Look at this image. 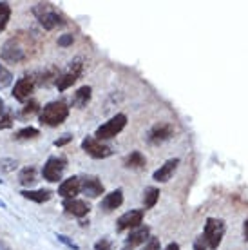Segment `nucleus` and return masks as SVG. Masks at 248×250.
I'll list each match as a JSON object with an SVG mask.
<instances>
[{"label": "nucleus", "instance_id": "f257e3e1", "mask_svg": "<svg viewBox=\"0 0 248 250\" xmlns=\"http://www.w3.org/2000/svg\"><path fill=\"white\" fill-rule=\"evenodd\" d=\"M38 44L35 37L29 33H17L15 37L7 38L2 49H0V60L9 63H22L37 53Z\"/></svg>", "mask_w": 248, "mask_h": 250}, {"label": "nucleus", "instance_id": "f03ea898", "mask_svg": "<svg viewBox=\"0 0 248 250\" xmlns=\"http://www.w3.org/2000/svg\"><path fill=\"white\" fill-rule=\"evenodd\" d=\"M69 116V105L63 100L49 102L42 107V111L38 114L40 124L45 127H58L62 125Z\"/></svg>", "mask_w": 248, "mask_h": 250}, {"label": "nucleus", "instance_id": "7ed1b4c3", "mask_svg": "<svg viewBox=\"0 0 248 250\" xmlns=\"http://www.w3.org/2000/svg\"><path fill=\"white\" fill-rule=\"evenodd\" d=\"M33 15L37 17L45 31H53V29L65 24L63 17L53 7V4H37L33 7Z\"/></svg>", "mask_w": 248, "mask_h": 250}, {"label": "nucleus", "instance_id": "20e7f679", "mask_svg": "<svg viewBox=\"0 0 248 250\" xmlns=\"http://www.w3.org/2000/svg\"><path fill=\"white\" fill-rule=\"evenodd\" d=\"M225 221L223 219H216V218H208L205 223V230H203V241H205L207 249L208 250H217V247L221 245V239L225 236Z\"/></svg>", "mask_w": 248, "mask_h": 250}, {"label": "nucleus", "instance_id": "39448f33", "mask_svg": "<svg viewBox=\"0 0 248 250\" xmlns=\"http://www.w3.org/2000/svg\"><path fill=\"white\" fill-rule=\"evenodd\" d=\"M125 125H127V116L124 113L116 114V116H112L109 122H105L103 125H100L96 132H94V138L98 140V142H105V140H111L114 138L116 134L125 129Z\"/></svg>", "mask_w": 248, "mask_h": 250}, {"label": "nucleus", "instance_id": "423d86ee", "mask_svg": "<svg viewBox=\"0 0 248 250\" xmlns=\"http://www.w3.org/2000/svg\"><path fill=\"white\" fill-rule=\"evenodd\" d=\"M67 167V160L63 156H49L47 162L43 163L42 167V176L45 182L56 183L62 180L63 170Z\"/></svg>", "mask_w": 248, "mask_h": 250}, {"label": "nucleus", "instance_id": "0eeeda50", "mask_svg": "<svg viewBox=\"0 0 248 250\" xmlns=\"http://www.w3.org/2000/svg\"><path fill=\"white\" fill-rule=\"evenodd\" d=\"M82 71H83V63H82L80 60H75V62L69 63L67 71L60 73L58 78H56L55 85L58 87V91H67L73 83H76V80L82 76Z\"/></svg>", "mask_w": 248, "mask_h": 250}, {"label": "nucleus", "instance_id": "6e6552de", "mask_svg": "<svg viewBox=\"0 0 248 250\" xmlns=\"http://www.w3.org/2000/svg\"><path fill=\"white\" fill-rule=\"evenodd\" d=\"M82 149L85 154H89L94 160H103V158H109L112 154V149L109 145H105L103 142H98L94 136H87L83 138L82 142Z\"/></svg>", "mask_w": 248, "mask_h": 250}, {"label": "nucleus", "instance_id": "1a4fd4ad", "mask_svg": "<svg viewBox=\"0 0 248 250\" xmlns=\"http://www.w3.org/2000/svg\"><path fill=\"white\" fill-rule=\"evenodd\" d=\"M174 136V127L172 124H168V122H160V124L152 125L147 132V142L150 145H160V144H165L167 140Z\"/></svg>", "mask_w": 248, "mask_h": 250}, {"label": "nucleus", "instance_id": "9d476101", "mask_svg": "<svg viewBox=\"0 0 248 250\" xmlns=\"http://www.w3.org/2000/svg\"><path fill=\"white\" fill-rule=\"evenodd\" d=\"M35 87H37V78L33 75H25L22 76L17 83H15V87H13V98L19 102H29L31 98V94L35 93Z\"/></svg>", "mask_w": 248, "mask_h": 250}, {"label": "nucleus", "instance_id": "9b49d317", "mask_svg": "<svg viewBox=\"0 0 248 250\" xmlns=\"http://www.w3.org/2000/svg\"><path fill=\"white\" fill-rule=\"evenodd\" d=\"M143 216H145V208H136V210H129V212L122 214L116 221V230H134L138 227H142Z\"/></svg>", "mask_w": 248, "mask_h": 250}, {"label": "nucleus", "instance_id": "f8f14e48", "mask_svg": "<svg viewBox=\"0 0 248 250\" xmlns=\"http://www.w3.org/2000/svg\"><path fill=\"white\" fill-rule=\"evenodd\" d=\"M80 192L94 200L103 194V183L100 182L98 176H80Z\"/></svg>", "mask_w": 248, "mask_h": 250}, {"label": "nucleus", "instance_id": "ddd939ff", "mask_svg": "<svg viewBox=\"0 0 248 250\" xmlns=\"http://www.w3.org/2000/svg\"><path fill=\"white\" fill-rule=\"evenodd\" d=\"M178 165H180V158H170V160H167V162L163 163L160 169L154 170L152 180H154V182H158V183L168 182V180L172 178L174 172H176V169H178Z\"/></svg>", "mask_w": 248, "mask_h": 250}, {"label": "nucleus", "instance_id": "4468645a", "mask_svg": "<svg viewBox=\"0 0 248 250\" xmlns=\"http://www.w3.org/2000/svg\"><path fill=\"white\" fill-rule=\"evenodd\" d=\"M58 194L63 200H73L80 194V176H71L67 180H63L58 187Z\"/></svg>", "mask_w": 248, "mask_h": 250}, {"label": "nucleus", "instance_id": "2eb2a0df", "mask_svg": "<svg viewBox=\"0 0 248 250\" xmlns=\"http://www.w3.org/2000/svg\"><path fill=\"white\" fill-rule=\"evenodd\" d=\"M62 207H63V210H65V212L71 214V216H75V218H83V216H87L89 210H91V207L87 205L83 200H78V198H73V200H63Z\"/></svg>", "mask_w": 248, "mask_h": 250}, {"label": "nucleus", "instance_id": "dca6fc26", "mask_svg": "<svg viewBox=\"0 0 248 250\" xmlns=\"http://www.w3.org/2000/svg\"><path fill=\"white\" fill-rule=\"evenodd\" d=\"M122 203H124V190H122V188H116V190H112V192L103 196V200L100 203V208L105 210V212H112V210H116L118 207H122Z\"/></svg>", "mask_w": 248, "mask_h": 250}, {"label": "nucleus", "instance_id": "f3484780", "mask_svg": "<svg viewBox=\"0 0 248 250\" xmlns=\"http://www.w3.org/2000/svg\"><path fill=\"white\" fill-rule=\"evenodd\" d=\"M150 238V229L147 225H142L138 227V229H134V230H130L129 238L125 239V245H129V247H138V245H143L147 243Z\"/></svg>", "mask_w": 248, "mask_h": 250}, {"label": "nucleus", "instance_id": "a211bd4d", "mask_svg": "<svg viewBox=\"0 0 248 250\" xmlns=\"http://www.w3.org/2000/svg\"><path fill=\"white\" fill-rule=\"evenodd\" d=\"M22 198L29 201H35V203H45V201H49L53 198V190L49 188H38V190H31V188H25L22 190Z\"/></svg>", "mask_w": 248, "mask_h": 250}, {"label": "nucleus", "instance_id": "6ab92c4d", "mask_svg": "<svg viewBox=\"0 0 248 250\" xmlns=\"http://www.w3.org/2000/svg\"><path fill=\"white\" fill-rule=\"evenodd\" d=\"M91 96H93V89L89 85H82L75 94H73V105L78 107V109H83L87 107V104L91 102Z\"/></svg>", "mask_w": 248, "mask_h": 250}, {"label": "nucleus", "instance_id": "aec40b11", "mask_svg": "<svg viewBox=\"0 0 248 250\" xmlns=\"http://www.w3.org/2000/svg\"><path fill=\"white\" fill-rule=\"evenodd\" d=\"M124 165L127 169H134V170H140V169H145V165H147V160L143 156L140 150H132L129 156L124 160Z\"/></svg>", "mask_w": 248, "mask_h": 250}, {"label": "nucleus", "instance_id": "412c9836", "mask_svg": "<svg viewBox=\"0 0 248 250\" xmlns=\"http://www.w3.org/2000/svg\"><path fill=\"white\" fill-rule=\"evenodd\" d=\"M37 182V169L29 165V167H24V169L19 172V183L22 187H29Z\"/></svg>", "mask_w": 248, "mask_h": 250}, {"label": "nucleus", "instance_id": "4be33fe9", "mask_svg": "<svg viewBox=\"0 0 248 250\" xmlns=\"http://www.w3.org/2000/svg\"><path fill=\"white\" fill-rule=\"evenodd\" d=\"M160 188L156 187H147L145 188V192H143V207H145V210L147 208H152V207L158 203V200H160Z\"/></svg>", "mask_w": 248, "mask_h": 250}, {"label": "nucleus", "instance_id": "5701e85b", "mask_svg": "<svg viewBox=\"0 0 248 250\" xmlns=\"http://www.w3.org/2000/svg\"><path fill=\"white\" fill-rule=\"evenodd\" d=\"M40 136V131H38L37 127H24V129H19V131L15 132V140H19V142H25V140H35V138Z\"/></svg>", "mask_w": 248, "mask_h": 250}, {"label": "nucleus", "instance_id": "b1692460", "mask_svg": "<svg viewBox=\"0 0 248 250\" xmlns=\"http://www.w3.org/2000/svg\"><path fill=\"white\" fill-rule=\"evenodd\" d=\"M9 19H11V7L7 2H0V33L6 29Z\"/></svg>", "mask_w": 248, "mask_h": 250}, {"label": "nucleus", "instance_id": "393cba45", "mask_svg": "<svg viewBox=\"0 0 248 250\" xmlns=\"http://www.w3.org/2000/svg\"><path fill=\"white\" fill-rule=\"evenodd\" d=\"M13 122H15V113H13L11 109H4L2 113H0V131L2 129H9L13 125Z\"/></svg>", "mask_w": 248, "mask_h": 250}, {"label": "nucleus", "instance_id": "a878e982", "mask_svg": "<svg viewBox=\"0 0 248 250\" xmlns=\"http://www.w3.org/2000/svg\"><path fill=\"white\" fill-rule=\"evenodd\" d=\"M11 82H13V73L6 67V65H2V63H0V91L9 87V85H11Z\"/></svg>", "mask_w": 248, "mask_h": 250}, {"label": "nucleus", "instance_id": "bb28decb", "mask_svg": "<svg viewBox=\"0 0 248 250\" xmlns=\"http://www.w3.org/2000/svg\"><path fill=\"white\" fill-rule=\"evenodd\" d=\"M19 167V163L17 160H13V158H0V170H4V172H11Z\"/></svg>", "mask_w": 248, "mask_h": 250}, {"label": "nucleus", "instance_id": "cd10ccee", "mask_svg": "<svg viewBox=\"0 0 248 250\" xmlns=\"http://www.w3.org/2000/svg\"><path fill=\"white\" fill-rule=\"evenodd\" d=\"M40 109L38 107V102L37 100H29V104H25V107L22 109V113H20V118H27V116H31L35 114Z\"/></svg>", "mask_w": 248, "mask_h": 250}, {"label": "nucleus", "instance_id": "c85d7f7f", "mask_svg": "<svg viewBox=\"0 0 248 250\" xmlns=\"http://www.w3.org/2000/svg\"><path fill=\"white\" fill-rule=\"evenodd\" d=\"M56 239H58L60 243L65 245V247H69L71 250H80V247H78V245H76L75 241H73V239H69L67 236H65V234H56Z\"/></svg>", "mask_w": 248, "mask_h": 250}, {"label": "nucleus", "instance_id": "c756f323", "mask_svg": "<svg viewBox=\"0 0 248 250\" xmlns=\"http://www.w3.org/2000/svg\"><path fill=\"white\" fill-rule=\"evenodd\" d=\"M112 249V241L109 238H102L94 243V250H111Z\"/></svg>", "mask_w": 248, "mask_h": 250}, {"label": "nucleus", "instance_id": "7c9ffc66", "mask_svg": "<svg viewBox=\"0 0 248 250\" xmlns=\"http://www.w3.org/2000/svg\"><path fill=\"white\" fill-rule=\"evenodd\" d=\"M143 250H162V243H160V239L154 238V236H150L149 241L145 243Z\"/></svg>", "mask_w": 248, "mask_h": 250}, {"label": "nucleus", "instance_id": "2f4dec72", "mask_svg": "<svg viewBox=\"0 0 248 250\" xmlns=\"http://www.w3.org/2000/svg\"><path fill=\"white\" fill-rule=\"evenodd\" d=\"M73 42H75V37L71 33H65V35L58 38V45L60 47H69V45H73Z\"/></svg>", "mask_w": 248, "mask_h": 250}, {"label": "nucleus", "instance_id": "473e14b6", "mask_svg": "<svg viewBox=\"0 0 248 250\" xmlns=\"http://www.w3.org/2000/svg\"><path fill=\"white\" fill-rule=\"evenodd\" d=\"M71 142H73V136H71V134H62V136L56 138L55 142H53V145H55V147H63V145L71 144Z\"/></svg>", "mask_w": 248, "mask_h": 250}, {"label": "nucleus", "instance_id": "72a5a7b5", "mask_svg": "<svg viewBox=\"0 0 248 250\" xmlns=\"http://www.w3.org/2000/svg\"><path fill=\"white\" fill-rule=\"evenodd\" d=\"M194 250H207V245H205V241H203V238H201V236L194 241Z\"/></svg>", "mask_w": 248, "mask_h": 250}, {"label": "nucleus", "instance_id": "f704fd0d", "mask_svg": "<svg viewBox=\"0 0 248 250\" xmlns=\"http://www.w3.org/2000/svg\"><path fill=\"white\" fill-rule=\"evenodd\" d=\"M165 250H180V245H178V243H168L167 247H165Z\"/></svg>", "mask_w": 248, "mask_h": 250}, {"label": "nucleus", "instance_id": "c9c22d12", "mask_svg": "<svg viewBox=\"0 0 248 250\" xmlns=\"http://www.w3.org/2000/svg\"><path fill=\"white\" fill-rule=\"evenodd\" d=\"M243 236H245V239L248 241V219L245 221V225H243Z\"/></svg>", "mask_w": 248, "mask_h": 250}, {"label": "nucleus", "instance_id": "e433bc0d", "mask_svg": "<svg viewBox=\"0 0 248 250\" xmlns=\"http://www.w3.org/2000/svg\"><path fill=\"white\" fill-rule=\"evenodd\" d=\"M4 109H6V105H4V100H2V98H0V113H2V111H4Z\"/></svg>", "mask_w": 248, "mask_h": 250}, {"label": "nucleus", "instance_id": "4c0bfd02", "mask_svg": "<svg viewBox=\"0 0 248 250\" xmlns=\"http://www.w3.org/2000/svg\"><path fill=\"white\" fill-rule=\"evenodd\" d=\"M122 250H134V249H132V247H129V245H124V249H122Z\"/></svg>", "mask_w": 248, "mask_h": 250}, {"label": "nucleus", "instance_id": "58836bf2", "mask_svg": "<svg viewBox=\"0 0 248 250\" xmlns=\"http://www.w3.org/2000/svg\"><path fill=\"white\" fill-rule=\"evenodd\" d=\"M0 207H2V208H6V203H4L2 200H0Z\"/></svg>", "mask_w": 248, "mask_h": 250}, {"label": "nucleus", "instance_id": "ea45409f", "mask_svg": "<svg viewBox=\"0 0 248 250\" xmlns=\"http://www.w3.org/2000/svg\"><path fill=\"white\" fill-rule=\"evenodd\" d=\"M2 183H4V180H0V185H2Z\"/></svg>", "mask_w": 248, "mask_h": 250}]
</instances>
